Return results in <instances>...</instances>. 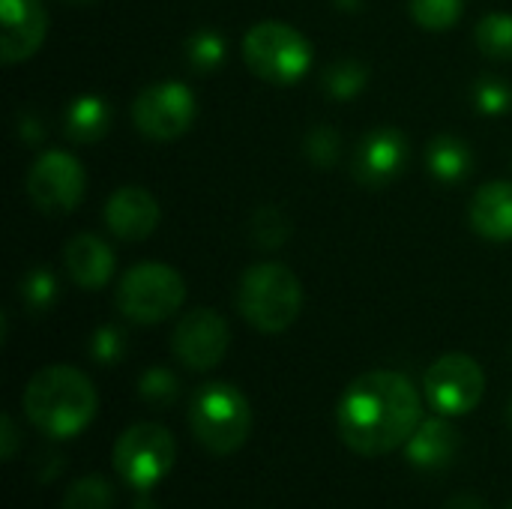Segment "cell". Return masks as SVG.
<instances>
[{"label": "cell", "mask_w": 512, "mask_h": 509, "mask_svg": "<svg viewBox=\"0 0 512 509\" xmlns=\"http://www.w3.org/2000/svg\"><path fill=\"white\" fill-rule=\"evenodd\" d=\"M0 57L21 63L39 51L48 33V12L42 0H0Z\"/></svg>", "instance_id": "obj_12"}, {"label": "cell", "mask_w": 512, "mask_h": 509, "mask_svg": "<svg viewBox=\"0 0 512 509\" xmlns=\"http://www.w3.org/2000/svg\"><path fill=\"white\" fill-rule=\"evenodd\" d=\"M174 456V435L159 423H135L114 444V468L138 492L153 489L171 471Z\"/></svg>", "instance_id": "obj_7"}, {"label": "cell", "mask_w": 512, "mask_h": 509, "mask_svg": "<svg viewBox=\"0 0 512 509\" xmlns=\"http://www.w3.org/2000/svg\"><path fill=\"white\" fill-rule=\"evenodd\" d=\"M63 261L72 282L84 291H96L114 276V249L96 234L72 237L63 249Z\"/></svg>", "instance_id": "obj_15"}, {"label": "cell", "mask_w": 512, "mask_h": 509, "mask_svg": "<svg viewBox=\"0 0 512 509\" xmlns=\"http://www.w3.org/2000/svg\"><path fill=\"white\" fill-rule=\"evenodd\" d=\"M138 393H141V399L144 402H150V405H171L174 399H177V393H180V384H177V378L168 372V369H162V366H153V369H147L144 375H141V381H138Z\"/></svg>", "instance_id": "obj_26"}, {"label": "cell", "mask_w": 512, "mask_h": 509, "mask_svg": "<svg viewBox=\"0 0 512 509\" xmlns=\"http://www.w3.org/2000/svg\"><path fill=\"white\" fill-rule=\"evenodd\" d=\"M66 138L78 141V144H93L99 141L108 126H111V105L102 99V96H93V93H84L78 96L75 102H69L66 108Z\"/></svg>", "instance_id": "obj_18"}, {"label": "cell", "mask_w": 512, "mask_h": 509, "mask_svg": "<svg viewBox=\"0 0 512 509\" xmlns=\"http://www.w3.org/2000/svg\"><path fill=\"white\" fill-rule=\"evenodd\" d=\"M447 509H486V504L474 495H459L447 504Z\"/></svg>", "instance_id": "obj_32"}, {"label": "cell", "mask_w": 512, "mask_h": 509, "mask_svg": "<svg viewBox=\"0 0 512 509\" xmlns=\"http://www.w3.org/2000/svg\"><path fill=\"white\" fill-rule=\"evenodd\" d=\"M408 9L414 15V21L423 30H450L465 9V0H408Z\"/></svg>", "instance_id": "obj_21"}, {"label": "cell", "mask_w": 512, "mask_h": 509, "mask_svg": "<svg viewBox=\"0 0 512 509\" xmlns=\"http://www.w3.org/2000/svg\"><path fill=\"white\" fill-rule=\"evenodd\" d=\"M486 375L468 354H444L426 372V396L444 417H462L480 405Z\"/></svg>", "instance_id": "obj_10"}, {"label": "cell", "mask_w": 512, "mask_h": 509, "mask_svg": "<svg viewBox=\"0 0 512 509\" xmlns=\"http://www.w3.org/2000/svg\"><path fill=\"white\" fill-rule=\"evenodd\" d=\"M288 234H291V228H288L285 216L276 207H264V210L255 213V219H252V237H255L258 246L279 249Z\"/></svg>", "instance_id": "obj_27"}, {"label": "cell", "mask_w": 512, "mask_h": 509, "mask_svg": "<svg viewBox=\"0 0 512 509\" xmlns=\"http://www.w3.org/2000/svg\"><path fill=\"white\" fill-rule=\"evenodd\" d=\"M66 3H72V6H87V3H96V0H66Z\"/></svg>", "instance_id": "obj_34"}, {"label": "cell", "mask_w": 512, "mask_h": 509, "mask_svg": "<svg viewBox=\"0 0 512 509\" xmlns=\"http://www.w3.org/2000/svg\"><path fill=\"white\" fill-rule=\"evenodd\" d=\"M237 309L246 324L261 333L288 330L303 309V285L300 279L276 261L252 264L240 276L237 285Z\"/></svg>", "instance_id": "obj_3"}, {"label": "cell", "mask_w": 512, "mask_h": 509, "mask_svg": "<svg viewBox=\"0 0 512 509\" xmlns=\"http://www.w3.org/2000/svg\"><path fill=\"white\" fill-rule=\"evenodd\" d=\"M339 144H342V138H339V132L333 126H315L306 135V156L315 165L327 168V165H333L339 159Z\"/></svg>", "instance_id": "obj_28"}, {"label": "cell", "mask_w": 512, "mask_h": 509, "mask_svg": "<svg viewBox=\"0 0 512 509\" xmlns=\"http://www.w3.org/2000/svg\"><path fill=\"white\" fill-rule=\"evenodd\" d=\"M186 300L183 276L159 261H141L120 276L117 309L135 324H159Z\"/></svg>", "instance_id": "obj_6"}, {"label": "cell", "mask_w": 512, "mask_h": 509, "mask_svg": "<svg viewBox=\"0 0 512 509\" xmlns=\"http://www.w3.org/2000/svg\"><path fill=\"white\" fill-rule=\"evenodd\" d=\"M468 219L471 228L492 243L512 240V183L495 180L480 186V192L468 207Z\"/></svg>", "instance_id": "obj_16"}, {"label": "cell", "mask_w": 512, "mask_h": 509, "mask_svg": "<svg viewBox=\"0 0 512 509\" xmlns=\"http://www.w3.org/2000/svg\"><path fill=\"white\" fill-rule=\"evenodd\" d=\"M21 300L30 312H45L57 300V279L45 267H33L21 279Z\"/></svg>", "instance_id": "obj_24"}, {"label": "cell", "mask_w": 512, "mask_h": 509, "mask_svg": "<svg viewBox=\"0 0 512 509\" xmlns=\"http://www.w3.org/2000/svg\"><path fill=\"white\" fill-rule=\"evenodd\" d=\"M249 69L270 84H297L312 66V42L285 21H258L243 39Z\"/></svg>", "instance_id": "obj_5"}, {"label": "cell", "mask_w": 512, "mask_h": 509, "mask_svg": "<svg viewBox=\"0 0 512 509\" xmlns=\"http://www.w3.org/2000/svg\"><path fill=\"white\" fill-rule=\"evenodd\" d=\"M477 48L492 60H512V15L510 12H489L480 18L474 30Z\"/></svg>", "instance_id": "obj_20"}, {"label": "cell", "mask_w": 512, "mask_h": 509, "mask_svg": "<svg viewBox=\"0 0 512 509\" xmlns=\"http://www.w3.org/2000/svg\"><path fill=\"white\" fill-rule=\"evenodd\" d=\"M123 348H126V336L117 327H99L90 336V357L102 366L117 363L123 357Z\"/></svg>", "instance_id": "obj_30"}, {"label": "cell", "mask_w": 512, "mask_h": 509, "mask_svg": "<svg viewBox=\"0 0 512 509\" xmlns=\"http://www.w3.org/2000/svg\"><path fill=\"white\" fill-rule=\"evenodd\" d=\"M111 501L114 489L102 477H84L66 492L63 509H111Z\"/></svg>", "instance_id": "obj_25"}, {"label": "cell", "mask_w": 512, "mask_h": 509, "mask_svg": "<svg viewBox=\"0 0 512 509\" xmlns=\"http://www.w3.org/2000/svg\"><path fill=\"white\" fill-rule=\"evenodd\" d=\"M228 345H231V330L225 318L213 309L186 312L171 333L174 357L192 372H210L213 366H219L228 354Z\"/></svg>", "instance_id": "obj_11"}, {"label": "cell", "mask_w": 512, "mask_h": 509, "mask_svg": "<svg viewBox=\"0 0 512 509\" xmlns=\"http://www.w3.org/2000/svg\"><path fill=\"white\" fill-rule=\"evenodd\" d=\"M474 99L483 114H504L512 105V90L498 78H483L474 87Z\"/></svg>", "instance_id": "obj_29"}, {"label": "cell", "mask_w": 512, "mask_h": 509, "mask_svg": "<svg viewBox=\"0 0 512 509\" xmlns=\"http://www.w3.org/2000/svg\"><path fill=\"white\" fill-rule=\"evenodd\" d=\"M510 509H512V507H510Z\"/></svg>", "instance_id": "obj_36"}, {"label": "cell", "mask_w": 512, "mask_h": 509, "mask_svg": "<svg viewBox=\"0 0 512 509\" xmlns=\"http://www.w3.org/2000/svg\"><path fill=\"white\" fill-rule=\"evenodd\" d=\"M15 453H18V432H15L12 417H9V414H3V420H0V456L9 462Z\"/></svg>", "instance_id": "obj_31"}, {"label": "cell", "mask_w": 512, "mask_h": 509, "mask_svg": "<svg viewBox=\"0 0 512 509\" xmlns=\"http://www.w3.org/2000/svg\"><path fill=\"white\" fill-rule=\"evenodd\" d=\"M132 123L153 141L180 138L195 123V93L180 81H159L132 102Z\"/></svg>", "instance_id": "obj_8"}, {"label": "cell", "mask_w": 512, "mask_h": 509, "mask_svg": "<svg viewBox=\"0 0 512 509\" xmlns=\"http://www.w3.org/2000/svg\"><path fill=\"white\" fill-rule=\"evenodd\" d=\"M225 54H228L225 39H222L216 30H198V33H192L189 42H186V57H189V63H192L198 72H213V69H219V66L225 63Z\"/></svg>", "instance_id": "obj_23"}, {"label": "cell", "mask_w": 512, "mask_h": 509, "mask_svg": "<svg viewBox=\"0 0 512 509\" xmlns=\"http://www.w3.org/2000/svg\"><path fill=\"white\" fill-rule=\"evenodd\" d=\"M423 420L417 387L390 369H375L348 384L336 405V429L360 456H384L408 444Z\"/></svg>", "instance_id": "obj_1"}, {"label": "cell", "mask_w": 512, "mask_h": 509, "mask_svg": "<svg viewBox=\"0 0 512 509\" xmlns=\"http://www.w3.org/2000/svg\"><path fill=\"white\" fill-rule=\"evenodd\" d=\"M21 405L39 432L51 438H72L90 426L99 399L93 381L81 369L45 366L27 381Z\"/></svg>", "instance_id": "obj_2"}, {"label": "cell", "mask_w": 512, "mask_h": 509, "mask_svg": "<svg viewBox=\"0 0 512 509\" xmlns=\"http://www.w3.org/2000/svg\"><path fill=\"white\" fill-rule=\"evenodd\" d=\"M159 204L156 198L141 186H123L117 189L105 204V225L117 240L138 243L150 237L159 225Z\"/></svg>", "instance_id": "obj_14"}, {"label": "cell", "mask_w": 512, "mask_h": 509, "mask_svg": "<svg viewBox=\"0 0 512 509\" xmlns=\"http://www.w3.org/2000/svg\"><path fill=\"white\" fill-rule=\"evenodd\" d=\"M363 87H366V66L357 63V60L330 63L327 72H324V90H327L333 99H339V102L354 99Z\"/></svg>", "instance_id": "obj_22"}, {"label": "cell", "mask_w": 512, "mask_h": 509, "mask_svg": "<svg viewBox=\"0 0 512 509\" xmlns=\"http://www.w3.org/2000/svg\"><path fill=\"white\" fill-rule=\"evenodd\" d=\"M189 426L201 447L216 456L240 450L252 432V408L246 396L231 384H204L189 402Z\"/></svg>", "instance_id": "obj_4"}, {"label": "cell", "mask_w": 512, "mask_h": 509, "mask_svg": "<svg viewBox=\"0 0 512 509\" xmlns=\"http://www.w3.org/2000/svg\"><path fill=\"white\" fill-rule=\"evenodd\" d=\"M408 162V138L396 126L372 129L354 153V177L366 186L393 183Z\"/></svg>", "instance_id": "obj_13"}, {"label": "cell", "mask_w": 512, "mask_h": 509, "mask_svg": "<svg viewBox=\"0 0 512 509\" xmlns=\"http://www.w3.org/2000/svg\"><path fill=\"white\" fill-rule=\"evenodd\" d=\"M456 447H459L456 426L447 417H429V420H420V426L408 438L405 456L423 471H438L450 465V459L456 456Z\"/></svg>", "instance_id": "obj_17"}, {"label": "cell", "mask_w": 512, "mask_h": 509, "mask_svg": "<svg viewBox=\"0 0 512 509\" xmlns=\"http://www.w3.org/2000/svg\"><path fill=\"white\" fill-rule=\"evenodd\" d=\"M507 420H510V426H512V399H510V408H507Z\"/></svg>", "instance_id": "obj_35"}, {"label": "cell", "mask_w": 512, "mask_h": 509, "mask_svg": "<svg viewBox=\"0 0 512 509\" xmlns=\"http://www.w3.org/2000/svg\"><path fill=\"white\" fill-rule=\"evenodd\" d=\"M426 165H429L432 177H438L444 183H459L471 174L474 153H471L468 141H462L456 135H438L426 147Z\"/></svg>", "instance_id": "obj_19"}, {"label": "cell", "mask_w": 512, "mask_h": 509, "mask_svg": "<svg viewBox=\"0 0 512 509\" xmlns=\"http://www.w3.org/2000/svg\"><path fill=\"white\" fill-rule=\"evenodd\" d=\"M339 6H345V9H357L360 6V0H336Z\"/></svg>", "instance_id": "obj_33"}, {"label": "cell", "mask_w": 512, "mask_h": 509, "mask_svg": "<svg viewBox=\"0 0 512 509\" xmlns=\"http://www.w3.org/2000/svg\"><path fill=\"white\" fill-rule=\"evenodd\" d=\"M87 177L81 162L66 150L42 153L27 174V195L42 213H69L81 204Z\"/></svg>", "instance_id": "obj_9"}]
</instances>
